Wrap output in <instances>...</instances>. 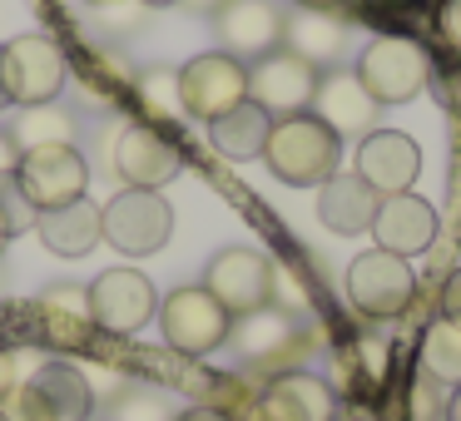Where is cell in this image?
<instances>
[{
  "instance_id": "30",
  "label": "cell",
  "mask_w": 461,
  "mask_h": 421,
  "mask_svg": "<svg viewBox=\"0 0 461 421\" xmlns=\"http://www.w3.org/2000/svg\"><path fill=\"white\" fill-rule=\"evenodd\" d=\"M35 219H41V209H35L31 193L21 189L15 169H5L0 174V238L11 243V238H21V233H35Z\"/></svg>"
},
{
  "instance_id": "32",
  "label": "cell",
  "mask_w": 461,
  "mask_h": 421,
  "mask_svg": "<svg viewBox=\"0 0 461 421\" xmlns=\"http://www.w3.org/2000/svg\"><path fill=\"white\" fill-rule=\"evenodd\" d=\"M437 318L456 322L461 327V268H451L447 278H441V292H437Z\"/></svg>"
},
{
  "instance_id": "5",
  "label": "cell",
  "mask_w": 461,
  "mask_h": 421,
  "mask_svg": "<svg viewBox=\"0 0 461 421\" xmlns=\"http://www.w3.org/2000/svg\"><path fill=\"white\" fill-rule=\"evenodd\" d=\"M159 332H164V347L179 352V357L203 362L209 352L229 347V332H233V312L213 298L203 282H189V288H174L169 298L159 302Z\"/></svg>"
},
{
  "instance_id": "17",
  "label": "cell",
  "mask_w": 461,
  "mask_h": 421,
  "mask_svg": "<svg viewBox=\"0 0 461 421\" xmlns=\"http://www.w3.org/2000/svg\"><path fill=\"white\" fill-rule=\"evenodd\" d=\"M312 114L338 134L342 144L348 139H367L372 130L382 124V104L362 90V80L352 70H322L318 80V94H312Z\"/></svg>"
},
{
  "instance_id": "1",
  "label": "cell",
  "mask_w": 461,
  "mask_h": 421,
  "mask_svg": "<svg viewBox=\"0 0 461 421\" xmlns=\"http://www.w3.org/2000/svg\"><path fill=\"white\" fill-rule=\"evenodd\" d=\"M263 164H268V174L278 184H288V189H322V184L342 169V139L312 110L288 114V120H273Z\"/></svg>"
},
{
  "instance_id": "12",
  "label": "cell",
  "mask_w": 461,
  "mask_h": 421,
  "mask_svg": "<svg viewBox=\"0 0 461 421\" xmlns=\"http://www.w3.org/2000/svg\"><path fill=\"white\" fill-rule=\"evenodd\" d=\"M243 100H249V65L243 60L209 50V55H194L189 65H179V104L189 120L213 124Z\"/></svg>"
},
{
  "instance_id": "9",
  "label": "cell",
  "mask_w": 461,
  "mask_h": 421,
  "mask_svg": "<svg viewBox=\"0 0 461 421\" xmlns=\"http://www.w3.org/2000/svg\"><path fill=\"white\" fill-rule=\"evenodd\" d=\"M362 90L387 110V104H407L421 94V85L431 80V60L417 40H402V35H382L372 40L367 50L357 55V70Z\"/></svg>"
},
{
  "instance_id": "39",
  "label": "cell",
  "mask_w": 461,
  "mask_h": 421,
  "mask_svg": "<svg viewBox=\"0 0 461 421\" xmlns=\"http://www.w3.org/2000/svg\"><path fill=\"white\" fill-rule=\"evenodd\" d=\"M184 5H189V11H199V15H213L223 0H184Z\"/></svg>"
},
{
  "instance_id": "23",
  "label": "cell",
  "mask_w": 461,
  "mask_h": 421,
  "mask_svg": "<svg viewBox=\"0 0 461 421\" xmlns=\"http://www.w3.org/2000/svg\"><path fill=\"white\" fill-rule=\"evenodd\" d=\"M348 15H332V11H293L283 21V50L303 55L308 65L318 70H338L342 50H348Z\"/></svg>"
},
{
  "instance_id": "7",
  "label": "cell",
  "mask_w": 461,
  "mask_h": 421,
  "mask_svg": "<svg viewBox=\"0 0 461 421\" xmlns=\"http://www.w3.org/2000/svg\"><path fill=\"white\" fill-rule=\"evenodd\" d=\"M100 219L104 243L120 258H149L174 233V209L159 189H120L110 203H100Z\"/></svg>"
},
{
  "instance_id": "36",
  "label": "cell",
  "mask_w": 461,
  "mask_h": 421,
  "mask_svg": "<svg viewBox=\"0 0 461 421\" xmlns=\"http://www.w3.org/2000/svg\"><path fill=\"white\" fill-rule=\"evenodd\" d=\"M298 11H332V15H342V11H352V0H293Z\"/></svg>"
},
{
  "instance_id": "6",
  "label": "cell",
  "mask_w": 461,
  "mask_h": 421,
  "mask_svg": "<svg viewBox=\"0 0 461 421\" xmlns=\"http://www.w3.org/2000/svg\"><path fill=\"white\" fill-rule=\"evenodd\" d=\"M348 302L367 322L407 318L411 302H417V273H411V263L397 258V253L367 248L348 263Z\"/></svg>"
},
{
  "instance_id": "20",
  "label": "cell",
  "mask_w": 461,
  "mask_h": 421,
  "mask_svg": "<svg viewBox=\"0 0 461 421\" xmlns=\"http://www.w3.org/2000/svg\"><path fill=\"white\" fill-rule=\"evenodd\" d=\"M35 318H41V337L55 352H80L95 332L90 288H80V282H55V288H45L35 298Z\"/></svg>"
},
{
  "instance_id": "25",
  "label": "cell",
  "mask_w": 461,
  "mask_h": 421,
  "mask_svg": "<svg viewBox=\"0 0 461 421\" xmlns=\"http://www.w3.org/2000/svg\"><path fill=\"white\" fill-rule=\"evenodd\" d=\"M65 55H70V75H80L90 104L110 110V104H120L124 94H130L134 70L110 50V45H80V50H65Z\"/></svg>"
},
{
  "instance_id": "37",
  "label": "cell",
  "mask_w": 461,
  "mask_h": 421,
  "mask_svg": "<svg viewBox=\"0 0 461 421\" xmlns=\"http://www.w3.org/2000/svg\"><path fill=\"white\" fill-rule=\"evenodd\" d=\"M15 159H21V154H15V144L5 139V130H0V174H5V169H15Z\"/></svg>"
},
{
  "instance_id": "27",
  "label": "cell",
  "mask_w": 461,
  "mask_h": 421,
  "mask_svg": "<svg viewBox=\"0 0 461 421\" xmlns=\"http://www.w3.org/2000/svg\"><path fill=\"white\" fill-rule=\"evenodd\" d=\"M421 367L431 381H441V387H461V327L447 318H431L427 332H421V352H417Z\"/></svg>"
},
{
  "instance_id": "24",
  "label": "cell",
  "mask_w": 461,
  "mask_h": 421,
  "mask_svg": "<svg viewBox=\"0 0 461 421\" xmlns=\"http://www.w3.org/2000/svg\"><path fill=\"white\" fill-rule=\"evenodd\" d=\"M268 134H273V114L263 110V104L243 100L233 104L229 114H219V120L209 124V144L223 154V159H263V149H268Z\"/></svg>"
},
{
  "instance_id": "34",
  "label": "cell",
  "mask_w": 461,
  "mask_h": 421,
  "mask_svg": "<svg viewBox=\"0 0 461 421\" xmlns=\"http://www.w3.org/2000/svg\"><path fill=\"white\" fill-rule=\"evenodd\" d=\"M15 387H21V381H15V352H11V347H0V407L11 401Z\"/></svg>"
},
{
  "instance_id": "22",
  "label": "cell",
  "mask_w": 461,
  "mask_h": 421,
  "mask_svg": "<svg viewBox=\"0 0 461 421\" xmlns=\"http://www.w3.org/2000/svg\"><path fill=\"white\" fill-rule=\"evenodd\" d=\"M382 193L372 184H362L357 174H332L318 189V219L328 233H342V238H357V233H372V219H377Z\"/></svg>"
},
{
  "instance_id": "15",
  "label": "cell",
  "mask_w": 461,
  "mask_h": 421,
  "mask_svg": "<svg viewBox=\"0 0 461 421\" xmlns=\"http://www.w3.org/2000/svg\"><path fill=\"white\" fill-rule=\"evenodd\" d=\"M338 387L322 381L318 372H283V377H268L258 387V397L249 401L239 421H332L338 417Z\"/></svg>"
},
{
  "instance_id": "26",
  "label": "cell",
  "mask_w": 461,
  "mask_h": 421,
  "mask_svg": "<svg viewBox=\"0 0 461 421\" xmlns=\"http://www.w3.org/2000/svg\"><path fill=\"white\" fill-rule=\"evenodd\" d=\"M75 134H80V120H75L60 100L25 104V110H15V120L5 124V139L15 144V154L45 149V144H75Z\"/></svg>"
},
{
  "instance_id": "43",
  "label": "cell",
  "mask_w": 461,
  "mask_h": 421,
  "mask_svg": "<svg viewBox=\"0 0 461 421\" xmlns=\"http://www.w3.org/2000/svg\"><path fill=\"white\" fill-rule=\"evenodd\" d=\"M0 258H5V238H0Z\"/></svg>"
},
{
  "instance_id": "38",
  "label": "cell",
  "mask_w": 461,
  "mask_h": 421,
  "mask_svg": "<svg viewBox=\"0 0 461 421\" xmlns=\"http://www.w3.org/2000/svg\"><path fill=\"white\" fill-rule=\"evenodd\" d=\"M447 421H461V387H451L447 397Z\"/></svg>"
},
{
  "instance_id": "4",
  "label": "cell",
  "mask_w": 461,
  "mask_h": 421,
  "mask_svg": "<svg viewBox=\"0 0 461 421\" xmlns=\"http://www.w3.org/2000/svg\"><path fill=\"white\" fill-rule=\"evenodd\" d=\"M65 80H70V55L50 35H15L0 45V110L60 100Z\"/></svg>"
},
{
  "instance_id": "33",
  "label": "cell",
  "mask_w": 461,
  "mask_h": 421,
  "mask_svg": "<svg viewBox=\"0 0 461 421\" xmlns=\"http://www.w3.org/2000/svg\"><path fill=\"white\" fill-rule=\"evenodd\" d=\"M441 40H447V50L461 60V0H447V5H441Z\"/></svg>"
},
{
  "instance_id": "13",
  "label": "cell",
  "mask_w": 461,
  "mask_h": 421,
  "mask_svg": "<svg viewBox=\"0 0 461 421\" xmlns=\"http://www.w3.org/2000/svg\"><path fill=\"white\" fill-rule=\"evenodd\" d=\"M322 70L308 65L303 55L293 50H268L263 60L249 65V100L263 104L273 120H288V114H308L312 110V94H318Z\"/></svg>"
},
{
  "instance_id": "21",
  "label": "cell",
  "mask_w": 461,
  "mask_h": 421,
  "mask_svg": "<svg viewBox=\"0 0 461 421\" xmlns=\"http://www.w3.org/2000/svg\"><path fill=\"white\" fill-rule=\"evenodd\" d=\"M35 238H41L45 253L55 258H85L104 243V219H100V203H90V193L65 209H45L35 219Z\"/></svg>"
},
{
  "instance_id": "2",
  "label": "cell",
  "mask_w": 461,
  "mask_h": 421,
  "mask_svg": "<svg viewBox=\"0 0 461 421\" xmlns=\"http://www.w3.org/2000/svg\"><path fill=\"white\" fill-rule=\"evenodd\" d=\"M229 347L239 352L243 372H253L258 381L268 377H283V372H298L312 352V332L298 322L293 308H268L249 312V318H233V332H229Z\"/></svg>"
},
{
  "instance_id": "44",
  "label": "cell",
  "mask_w": 461,
  "mask_h": 421,
  "mask_svg": "<svg viewBox=\"0 0 461 421\" xmlns=\"http://www.w3.org/2000/svg\"><path fill=\"white\" fill-rule=\"evenodd\" d=\"M0 421H11V417H5V411H0Z\"/></svg>"
},
{
  "instance_id": "28",
  "label": "cell",
  "mask_w": 461,
  "mask_h": 421,
  "mask_svg": "<svg viewBox=\"0 0 461 421\" xmlns=\"http://www.w3.org/2000/svg\"><path fill=\"white\" fill-rule=\"evenodd\" d=\"M130 100L144 110V124H174L184 120V104H179V70H164V65H154V70H140L130 85Z\"/></svg>"
},
{
  "instance_id": "8",
  "label": "cell",
  "mask_w": 461,
  "mask_h": 421,
  "mask_svg": "<svg viewBox=\"0 0 461 421\" xmlns=\"http://www.w3.org/2000/svg\"><path fill=\"white\" fill-rule=\"evenodd\" d=\"M110 174L120 189H164L184 174V149L164 130L134 120L110 134Z\"/></svg>"
},
{
  "instance_id": "10",
  "label": "cell",
  "mask_w": 461,
  "mask_h": 421,
  "mask_svg": "<svg viewBox=\"0 0 461 421\" xmlns=\"http://www.w3.org/2000/svg\"><path fill=\"white\" fill-rule=\"evenodd\" d=\"M203 288L233 312V318H249V312L268 308L273 292H278V263L258 248H219L203 268Z\"/></svg>"
},
{
  "instance_id": "11",
  "label": "cell",
  "mask_w": 461,
  "mask_h": 421,
  "mask_svg": "<svg viewBox=\"0 0 461 421\" xmlns=\"http://www.w3.org/2000/svg\"><path fill=\"white\" fill-rule=\"evenodd\" d=\"M154 312H159V292L140 268L120 263L90 282V318L95 332H104V337H134L140 327L154 322Z\"/></svg>"
},
{
  "instance_id": "3",
  "label": "cell",
  "mask_w": 461,
  "mask_h": 421,
  "mask_svg": "<svg viewBox=\"0 0 461 421\" xmlns=\"http://www.w3.org/2000/svg\"><path fill=\"white\" fill-rule=\"evenodd\" d=\"M0 411L11 421H95L100 391H95V381L85 367L55 357V362H45V367H35L31 377L11 391V401Z\"/></svg>"
},
{
  "instance_id": "42",
  "label": "cell",
  "mask_w": 461,
  "mask_h": 421,
  "mask_svg": "<svg viewBox=\"0 0 461 421\" xmlns=\"http://www.w3.org/2000/svg\"><path fill=\"white\" fill-rule=\"evenodd\" d=\"M332 421H362V417H357L352 407H338V417H332Z\"/></svg>"
},
{
  "instance_id": "18",
  "label": "cell",
  "mask_w": 461,
  "mask_h": 421,
  "mask_svg": "<svg viewBox=\"0 0 461 421\" xmlns=\"http://www.w3.org/2000/svg\"><path fill=\"white\" fill-rule=\"evenodd\" d=\"M352 174H357L362 184H372L382 199H392V193H407L411 184H417L421 149H417V139L402 134V130H372L367 139H357V164H352Z\"/></svg>"
},
{
  "instance_id": "35",
  "label": "cell",
  "mask_w": 461,
  "mask_h": 421,
  "mask_svg": "<svg viewBox=\"0 0 461 421\" xmlns=\"http://www.w3.org/2000/svg\"><path fill=\"white\" fill-rule=\"evenodd\" d=\"M174 421H233V417H223V411H213V407H199V401H194V407H184Z\"/></svg>"
},
{
  "instance_id": "41",
  "label": "cell",
  "mask_w": 461,
  "mask_h": 421,
  "mask_svg": "<svg viewBox=\"0 0 461 421\" xmlns=\"http://www.w3.org/2000/svg\"><path fill=\"white\" fill-rule=\"evenodd\" d=\"M144 11H164V5H184V0H140Z\"/></svg>"
},
{
  "instance_id": "19",
  "label": "cell",
  "mask_w": 461,
  "mask_h": 421,
  "mask_svg": "<svg viewBox=\"0 0 461 421\" xmlns=\"http://www.w3.org/2000/svg\"><path fill=\"white\" fill-rule=\"evenodd\" d=\"M441 233V213L431 209L421 193H392V199L377 203V219H372V238L377 248L397 253V258H427V248L437 243Z\"/></svg>"
},
{
  "instance_id": "31",
  "label": "cell",
  "mask_w": 461,
  "mask_h": 421,
  "mask_svg": "<svg viewBox=\"0 0 461 421\" xmlns=\"http://www.w3.org/2000/svg\"><path fill=\"white\" fill-rule=\"evenodd\" d=\"M179 411H169L164 391L154 387H120L110 397V421H174Z\"/></svg>"
},
{
  "instance_id": "40",
  "label": "cell",
  "mask_w": 461,
  "mask_h": 421,
  "mask_svg": "<svg viewBox=\"0 0 461 421\" xmlns=\"http://www.w3.org/2000/svg\"><path fill=\"white\" fill-rule=\"evenodd\" d=\"M90 11H114V5H130V0H85Z\"/></svg>"
},
{
  "instance_id": "16",
  "label": "cell",
  "mask_w": 461,
  "mask_h": 421,
  "mask_svg": "<svg viewBox=\"0 0 461 421\" xmlns=\"http://www.w3.org/2000/svg\"><path fill=\"white\" fill-rule=\"evenodd\" d=\"M283 21L288 15L273 0H223L219 11H213V35H219L223 55L253 65L283 45Z\"/></svg>"
},
{
  "instance_id": "29",
  "label": "cell",
  "mask_w": 461,
  "mask_h": 421,
  "mask_svg": "<svg viewBox=\"0 0 461 421\" xmlns=\"http://www.w3.org/2000/svg\"><path fill=\"white\" fill-rule=\"evenodd\" d=\"M447 397L451 391L441 387V381H431L427 372H417V377H407L392 391L382 417L387 421H447Z\"/></svg>"
},
{
  "instance_id": "14",
  "label": "cell",
  "mask_w": 461,
  "mask_h": 421,
  "mask_svg": "<svg viewBox=\"0 0 461 421\" xmlns=\"http://www.w3.org/2000/svg\"><path fill=\"white\" fill-rule=\"evenodd\" d=\"M15 179L31 193L35 209L45 213L90 193V164H85V154L75 144H45V149H31L15 159Z\"/></svg>"
}]
</instances>
